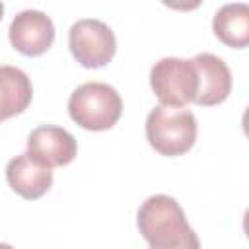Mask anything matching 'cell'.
<instances>
[{
	"instance_id": "1",
	"label": "cell",
	"mask_w": 249,
	"mask_h": 249,
	"mask_svg": "<svg viewBox=\"0 0 249 249\" xmlns=\"http://www.w3.org/2000/svg\"><path fill=\"white\" fill-rule=\"evenodd\" d=\"M136 224L152 249H196L200 245L173 196L154 195L146 198L138 208Z\"/></svg>"
},
{
	"instance_id": "2",
	"label": "cell",
	"mask_w": 249,
	"mask_h": 249,
	"mask_svg": "<svg viewBox=\"0 0 249 249\" xmlns=\"http://www.w3.org/2000/svg\"><path fill=\"white\" fill-rule=\"evenodd\" d=\"M70 119L86 130H109L123 113L119 91L103 82H86L78 86L68 99Z\"/></svg>"
},
{
	"instance_id": "3",
	"label": "cell",
	"mask_w": 249,
	"mask_h": 249,
	"mask_svg": "<svg viewBox=\"0 0 249 249\" xmlns=\"http://www.w3.org/2000/svg\"><path fill=\"white\" fill-rule=\"evenodd\" d=\"M146 138L161 156H183L196 142V119L189 109L158 105L146 117Z\"/></svg>"
},
{
	"instance_id": "4",
	"label": "cell",
	"mask_w": 249,
	"mask_h": 249,
	"mask_svg": "<svg viewBox=\"0 0 249 249\" xmlns=\"http://www.w3.org/2000/svg\"><path fill=\"white\" fill-rule=\"evenodd\" d=\"M150 86L161 105L185 107L195 101L198 89L196 68L193 60L175 56L161 58L150 70Z\"/></svg>"
},
{
	"instance_id": "5",
	"label": "cell",
	"mask_w": 249,
	"mask_h": 249,
	"mask_svg": "<svg viewBox=\"0 0 249 249\" xmlns=\"http://www.w3.org/2000/svg\"><path fill=\"white\" fill-rule=\"evenodd\" d=\"M68 47L76 62H80L84 68H101L115 56L117 41L107 23L86 18L78 19L70 27Z\"/></svg>"
},
{
	"instance_id": "6",
	"label": "cell",
	"mask_w": 249,
	"mask_h": 249,
	"mask_svg": "<svg viewBox=\"0 0 249 249\" xmlns=\"http://www.w3.org/2000/svg\"><path fill=\"white\" fill-rule=\"evenodd\" d=\"M12 47L25 56H39L47 53L54 41L53 19L39 10L19 12L8 29Z\"/></svg>"
},
{
	"instance_id": "7",
	"label": "cell",
	"mask_w": 249,
	"mask_h": 249,
	"mask_svg": "<svg viewBox=\"0 0 249 249\" xmlns=\"http://www.w3.org/2000/svg\"><path fill=\"white\" fill-rule=\"evenodd\" d=\"M27 152L41 163L49 167H60L76 158L78 144L76 138L62 126L43 124L29 132Z\"/></svg>"
},
{
	"instance_id": "8",
	"label": "cell",
	"mask_w": 249,
	"mask_h": 249,
	"mask_svg": "<svg viewBox=\"0 0 249 249\" xmlns=\"http://www.w3.org/2000/svg\"><path fill=\"white\" fill-rule=\"evenodd\" d=\"M196 68L198 89L195 103L200 107H212L228 99L231 91V72L228 64L210 53H200L191 58Z\"/></svg>"
},
{
	"instance_id": "9",
	"label": "cell",
	"mask_w": 249,
	"mask_h": 249,
	"mask_svg": "<svg viewBox=\"0 0 249 249\" xmlns=\"http://www.w3.org/2000/svg\"><path fill=\"white\" fill-rule=\"evenodd\" d=\"M6 179L14 193L25 200H37L53 185V167L37 161L29 152H23L8 161Z\"/></svg>"
},
{
	"instance_id": "10",
	"label": "cell",
	"mask_w": 249,
	"mask_h": 249,
	"mask_svg": "<svg viewBox=\"0 0 249 249\" xmlns=\"http://www.w3.org/2000/svg\"><path fill=\"white\" fill-rule=\"evenodd\" d=\"M33 97V86L27 74L16 66H0V123L23 113Z\"/></svg>"
},
{
	"instance_id": "11",
	"label": "cell",
	"mask_w": 249,
	"mask_h": 249,
	"mask_svg": "<svg viewBox=\"0 0 249 249\" xmlns=\"http://www.w3.org/2000/svg\"><path fill=\"white\" fill-rule=\"evenodd\" d=\"M214 35L231 49H245L249 45V6L243 2L224 4L212 19Z\"/></svg>"
},
{
	"instance_id": "12",
	"label": "cell",
	"mask_w": 249,
	"mask_h": 249,
	"mask_svg": "<svg viewBox=\"0 0 249 249\" xmlns=\"http://www.w3.org/2000/svg\"><path fill=\"white\" fill-rule=\"evenodd\" d=\"M167 8L171 10H177V12H191V10H196L202 0H161Z\"/></svg>"
},
{
	"instance_id": "13",
	"label": "cell",
	"mask_w": 249,
	"mask_h": 249,
	"mask_svg": "<svg viewBox=\"0 0 249 249\" xmlns=\"http://www.w3.org/2000/svg\"><path fill=\"white\" fill-rule=\"evenodd\" d=\"M2 16H4V4L0 2V21H2Z\"/></svg>"
}]
</instances>
